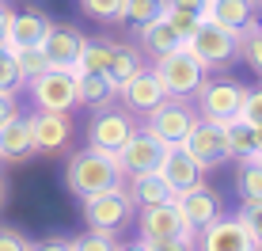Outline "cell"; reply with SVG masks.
<instances>
[{"mask_svg": "<svg viewBox=\"0 0 262 251\" xmlns=\"http://www.w3.org/2000/svg\"><path fill=\"white\" fill-rule=\"evenodd\" d=\"M175 202H179V210H183V217L190 221V228H198V232L221 217V194H216L213 186H205V183H194L190 191H183Z\"/></svg>", "mask_w": 262, "mask_h": 251, "instance_id": "5bb4252c", "label": "cell"}, {"mask_svg": "<svg viewBox=\"0 0 262 251\" xmlns=\"http://www.w3.org/2000/svg\"><path fill=\"white\" fill-rule=\"evenodd\" d=\"M0 251H34V244H31V240H23L19 232L0 228Z\"/></svg>", "mask_w": 262, "mask_h": 251, "instance_id": "8d00e7d4", "label": "cell"}, {"mask_svg": "<svg viewBox=\"0 0 262 251\" xmlns=\"http://www.w3.org/2000/svg\"><path fill=\"white\" fill-rule=\"evenodd\" d=\"M118 183H122V160L114 156V152H99L92 145L84 152H76V156L69 160V168H65V186L80 202L99 194V191H111V186H118Z\"/></svg>", "mask_w": 262, "mask_h": 251, "instance_id": "6da1fadb", "label": "cell"}, {"mask_svg": "<svg viewBox=\"0 0 262 251\" xmlns=\"http://www.w3.org/2000/svg\"><path fill=\"white\" fill-rule=\"evenodd\" d=\"M80 8H84L88 15H95V19H125V0H80Z\"/></svg>", "mask_w": 262, "mask_h": 251, "instance_id": "d6a6232c", "label": "cell"}, {"mask_svg": "<svg viewBox=\"0 0 262 251\" xmlns=\"http://www.w3.org/2000/svg\"><path fill=\"white\" fill-rule=\"evenodd\" d=\"M80 46H84V34H80L72 23H53L46 42H42V50H46L53 69H72L76 57H80Z\"/></svg>", "mask_w": 262, "mask_h": 251, "instance_id": "ac0fdd59", "label": "cell"}, {"mask_svg": "<svg viewBox=\"0 0 262 251\" xmlns=\"http://www.w3.org/2000/svg\"><path fill=\"white\" fill-rule=\"evenodd\" d=\"M12 114H19V111H15V95H4V92H0V126L12 118Z\"/></svg>", "mask_w": 262, "mask_h": 251, "instance_id": "ab89813d", "label": "cell"}, {"mask_svg": "<svg viewBox=\"0 0 262 251\" xmlns=\"http://www.w3.org/2000/svg\"><path fill=\"white\" fill-rule=\"evenodd\" d=\"M167 8H179V12H186V15H198V19H205V12H209V0H167Z\"/></svg>", "mask_w": 262, "mask_h": 251, "instance_id": "74e56055", "label": "cell"}, {"mask_svg": "<svg viewBox=\"0 0 262 251\" xmlns=\"http://www.w3.org/2000/svg\"><path fill=\"white\" fill-rule=\"evenodd\" d=\"M133 213V198L129 191L118 183L111 191H99L92 198H84V221L92 225L95 232H106V236H118V228L129 221Z\"/></svg>", "mask_w": 262, "mask_h": 251, "instance_id": "5b68a950", "label": "cell"}, {"mask_svg": "<svg viewBox=\"0 0 262 251\" xmlns=\"http://www.w3.org/2000/svg\"><path fill=\"white\" fill-rule=\"evenodd\" d=\"M34 251H72L69 240H42V244H34Z\"/></svg>", "mask_w": 262, "mask_h": 251, "instance_id": "60d3db41", "label": "cell"}, {"mask_svg": "<svg viewBox=\"0 0 262 251\" xmlns=\"http://www.w3.org/2000/svg\"><path fill=\"white\" fill-rule=\"evenodd\" d=\"M228 141H232V156L236 160L255 156V126H247L243 118L228 122Z\"/></svg>", "mask_w": 262, "mask_h": 251, "instance_id": "4316f807", "label": "cell"}, {"mask_svg": "<svg viewBox=\"0 0 262 251\" xmlns=\"http://www.w3.org/2000/svg\"><path fill=\"white\" fill-rule=\"evenodd\" d=\"M72 251H118V244H114V236H106V232H84V236L69 240Z\"/></svg>", "mask_w": 262, "mask_h": 251, "instance_id": "836d02e7", "label": "cell"}, {"mask_svg": "<svg viewBox=\"0 0 262 251\" xmlns=\"http://www.w3.org/2000/svg\"><path fill=\"white\" fill-rule=\"evenodd\" d=\"M255 251H262V247H255Z\"/></svg>", "mask_w": 262, "mask_h": 251, "instance_id": "f6af8a7d", "label": "cell"}, {"mask_svg": "<svg viewBox=\"0 0 262 251\" xmlns=\"http://www.w3.org/2000/svg\"><path fill=\"white\" fill-rule=\"evenodd\" d=\"M167 19H171V27H175L179 34H183V42L190 38V34H194V27L202 23L198 15H186V12H179V8H167Z\"/></svg>", "mask_w": 262, "mask_h": 251, "instance_id": "d590c367", "label": "cell"}, {"mask_svg": "<svg viewBox=\"0 0 262 251\" xmlns=\"http://www.w3.org/2000/svg\"><path fill=\"white\" fill-rule=\"evenodd\" d=\"M23 84H27V80H23V73H19V61H15V50L0 46V92H4V95H15Z\"/></svg>", "mask_w": 262, "mask_h": 251, "instance_id": "484cf974", "label": "cell"}, {"mask_svg": "<svg viewBox=\"0 0 262 251\" xmlns=\"http://www.w3.org/2000/svg\"><path fill=\"white\" fill-rule=\"evenodd\" d=\"M114 57V46L103 38H84V46H80V57H76V73H106V65H111Z\"/></svg>", "mask_w": 262, "mask_h": 251, "instance_id": "d4e9b609", "label": "cell"}, {"mask_svg": "<svg viewBox=\"0 0 262 251\" xmlns=\"http://www.w3.org/2000/svg\"><path fill=\"white\" fill-rule=\"evenodd\" d=\"M205 19L221 23L224 31H232V34L243 38V34L258 23V4H255V0H209Z\"/></svg>", "mask_w": 262, "mask_h": 251, "instance_id": "2e32d148", "label": "cell"}, {"mask_svg": "<svg viewBox=\"0 0 262 251\" xmlns=\"http://www.w3.org/2000/svg\"><path fill=\"white\" fill-rule=\"evenodd\" d=\"M50 19L38 12H12V19H8V38L4 46L8 50H19V46H42L50 34Z\"/></svg>", "mask_w": 262, "mask_h": 251, "instance_id": "d6986e66", "label": "cell"}, {"mask_svg": "<svg viewBox=\"0 0 262 251\" xmlns=\"http://www.w3.org/2000/svg\"><path fill=\"white\" fill-rule=\"evenodd\" d=\"M122 103L129 107V111H137V114H144V118H148L152 111H156L160 103L167 99V92H164V84H160L156 80V73H152V69H141L137 76L129 80V84L122 88Z\"/></svg>", "mask_w": 262, "mask_h": 251, "instance_id": "9a60e30c", "label": "cell"}, {"mask_svg": "<svg viewBox=\"0 0 262 251\" xmlns=\"http://www.w3.org/2000/svg\"><path fill=\"white\" fill-rule=\"evenodd\" d=\"M137 133V126L125 111H114V107H103V111H95L92 126H88V145L99 149V152H118L125 149V141Z\"/></svg>", "mask_w": 262, "mask_h": 251, "instance_id": "30bf717a", "label": "cell"}, {"mask_svg": "<svg viewBox=\"0 0 262 251\" xmlns=\"http://www.w3.org/2000/svg\"><path fill=\"white\" fill-rule=\"evenodd\" d=\"M114 84L106 73H76V99L92 111H103V107H114Z\"/></svg>", "mask_w": 262, "mask_h": 251, "instance_id": "603a6c76", "label": "cell"}, {"mask_svg": "<svg viewBox=\"0 0 262 251\" xmlns=\"http://www.w3.org/2000/svg\"><path fill=\"white\" fill-rule=\"evenodd\" d=\"M8 19H12V8L0 4V46H4V38H8Z\"/></svg>", "mask_w": 262, "mask_h": 251, "instance_id": "b9f144b4", "label": "cell"}, {"mask_svg": "<svg viewBox=\"0 0 262 251\" xmlns=\"http://www.w3.org/2000/svg\"><path fill=\"white\" fill-rule=\"evenodd\" d=\"M243 99H247V88L239 80H209L198 88V114L209 122H236L243 111Z\"/></svg>", "mask_w": 262, "mask_h": 251, "instance_id": "277c9868", "label": "cell"}, {"mask_svg": "<svg viewBox=\"0 0 262 251\" xmlns=\"http://www.w3.org/2000/svg\"><path fill=\"white\" fill-rule=\"evenodd\" d=\"M239 118L247 126H262V88H255V92H247V99H243V111Z\"/></svg>", "mask_w": 262, "mask_h": 251, "instance_id": "e575fe53", "label": "cell"}, {"mask_svg": "<svg viewBox=\"0 0 262 251\" xmlns=\"http://www.w3.org/2000/svg\"><path fill=\"white\" fill-rule=\"evenodd\" d=\"M137 228H141V240H186V244L198 240V228H190V221L183 217L179 202L144 205Z\"/></svg>", "mask_w": 262, "mask_h": 251, "instance_id": "52a82bcc", "label": "cell"}, {"mask_svg": "<svg viewBox=\"0 0 262 251\" xmlns=\"http://www.w3.org/2000/svg\"><path fill=\"white\" fill-rule=\"evenodd\" d=\"M129 198L137 210H144V205H160V202H175V191L164 183V175L160 172H144V175H129Z\"/></svg>", "mask_w": 262, "mask_h": 251, "instance_id": "7402d4cb", "label": "cell"}, {"mask_svg": "<svg viewBox=\"0 0 262 251\" xmlns=\"http://www.w3.org/2000/svg\"><path fill=\"white\" fill-rule=\"evenodd\" d=\"M15 61H19V73H23V80H34L38 73L53 69L42 46H19V50H15Z\"/></svg>", "mask_w": 262, "mask_h": 251, "instance_id": "f1b7e54d", "label": "cell"}, {"mask_svg": "<svg viewBox=\"0 0 262 251\" xmlns=\"http://www.w3.org/2000/svg\"><path fill=\"white\" fill-rule=\"evenodd\" d=\"M160 175H164V183L175 191V198H179V194L190 191L194 183H202V164H198L183 145H175V149H167L164 164H160Z\"/></svg>", "mask_w": 262, "mask_h": 251, "instance_id": "e0dca14e", "label": "cell"}, {"mask_svg": "<svg viewBox=\"0 0 262 251\" xmlns=\"http://www.w3.org/2000/svg\"><path fill=\"white\" fill-rule=\"evenodd\" d=\"M141 69H144L141 65V53L133 50V46H114V57H111V65H106V76H111L114 92H122V88L129 84Z\"/></svg>", "mask_w": 262, "mask_h": 251, "instance_id": "cb8c5ba5", "label": "cell"}, {"mask_svg": "<svg viewBox=\"0 0 262 251\" xmlns=\"http://www.w3.org/2000/svg\"><path fill=\"white\" fill-rule=\"evenodd\" d=\"M34 152V137H31V122L23 114H12L0 126V160H27Z\"/></svg>", "mask_w": 262, "mask_h": 251, "instance_id": "ffe728a7", "label": "cell"}, {"mask_svg": "<svg viewBox=\"0 0 262 251\" xmlns=\"http://www.w3.org/2000/svg\"><path fill=\"white\" fill-rule=\"evenodd\" d=\"M167 149L164 141L156 137V133L144 126V130H137L129 141H125V149L118 152V160H122V175H144V172H160V164H164V156H167Z\"/></svg>", "mask_w": 262, "mask_h": 251, "instance_id": "8fae6325", "label": "cell"}, {"mask_svg": "<svg viewBox=\"0 0 262 251\" xmlns=\"http://www.w3.org/2000/svg\"><path fill=\"white\" fill-rule=\"evenodd\" d=\"M258 4H262V0H258Z\"/></svg>", "mask_w": 262, "mask_h": 251, "instance_id": "bcb514c9", "label": "cell"}, {"mask_svg": "<svg viewBox=\"0 0 262 251\" xmlns=\"http://www.w3.org/2000/svg\"><path fill=\"white\" fill-rule=\"evenodd\" d=\"M27 122H31L34 152H57V149H65L69 137H72L69 114H57V111H34Z\"/></svg>", "mask_w": 262, "mask_h": 251, "instance_id": "4fadbf2b", "label": "cell"}, {"mask_svg": "<svg viewBox=\"0 0 262 251\" xmlns=\"http://www.w3.org/2000/svg\"><path fill=\"white\" fill-rule=\"evenodd\" d=\"M31 84V99L38 111H57V114H69L76 107V69H46L38 73Z\"/></svg>", "mask_w": 262, "mask_h": 251, "instance_id": "8992f818", "label": "cell"}, {"mask_svg": "<svg viewBox=\"0 0 262 251\" xmlns=\"http://www.w3.org/2000/svg\"><path fill=\"white\" fill-rule=\"evenodd\" d=\"M152 73H156V80L164 84L167 99H190V95H198V88L205 84V73H209V69H205L186 46H175L171 53H160L156 57Z\"/></svg>", "mask_w": 262, "mask_h": 251, "instance_id": "7a4b0ae2", "label": "cell"}, {"mask_svg": "<svg viewBox=\"0 0 262 251\" xmlns=\"http://www.w3.org/2000/svg\"><path fill=\"white\" fill-rule=\"evenodd\" d=\"M183 149L202 164V172H205V168L224 164V160H232L228 126H224V122H209V118H198L194 130H190V137L183 141Z\"/></svg>", "mask_w": 262, "mask_h": 251, "instance_id": "ba28073f", "label": "cell"}, {"mask_svg": "<svg viewBox=\"0 0 262 251\" xmlns=\"http://www.w3.org/2000/svg\"><path fill=\"white\" fill-rule=\"evenodd\" d=\"M118 251H148V244L141 240V244H129V247H118Z\"/></svg>", "mask_w": 262, "mask_h": 251, "instance_id": "7bdbcfd3", "label": "cell"}, {"mask_svg": "<svg viewBox=\"0 0 262 251\" xmlns=\"http://www.w3.org/2000/svg\"><path fill=\"white\" fill-rule=\"evenodd\" d=\"M236 183L243 198H262V160H239Z\"/></svg>", "mask_w": 262, "mask_h": 251, "instance_id": "4dcf8cb0", "label": "cell"}, {"mask_svg": "<svg viewBox=\"0 0 262 251\" xmlns=\"http://www.w3.org/2000/svg\"><path fill=\"white\" fill-rule=\"evenodd\" d=\"M198 118H202V114H198L186 99H164L156 111L148 114V130L156 133L164 145L175 149V145H183V141L190 137V130H194Z\"/></svg>", "mask_w": 262, "mask_h": 251, "instance_id": "9c48e42d", "label": "cell"}, {"mask_svg": "<svg viewBox=\"0 0 262 251\" xmlns=\"http://www.w3.org/2000/svg\"><path fill=\"white\" fill-rule=\"evenodd\" d=\"M0 202H4V179H0Z\"/></svg>", "mask_w": 262, "mask_h": 251, "instance_id": "ee69618b", "label": "cell"}, {"mask_svg": "<svg viewBox=\"0 0 262 251\" xmlns=\"http://www.w3.org/2000/svg\"><path fill=\"white\" fill-rule=\"evenodd\" d=\"M133 31H137V46H141V50H148L152 57H160V53H171L175 46H183V34L171 27L167 12L160 15V19L144 23V27H133Z\"/></svg>", "mask_w": 262, "mask_h": 251, "instance_id": "44dd1931", "label": "cell"}, {"mask_svg": "<svg viewBox=\"0 0 262 251\" xmlns=\"http://www.w3.org/2000/svg\"><path fill=\"white\" fill-rule=\"evenodd\" d=\"M183 46L190 50L205 69H216V65H228V61L239 53V34L224 31V27L213 23V19H202V23L194 27V34L183 42Z\"/></svg>", "mask_w": 262, "mask_h": 251, "instance_id": "3957f363", "label": "cell"}, {"mask_svg": "<svg viewBox=\"0 0 262 251\" xmlns=\"http://www.w3.org/2000/svg\"><path fill=\"white\" fill-rule=\"evenodd\" d=\"M194 247L198 251H255L247 228L239 225V217H224V213L213 221V225H205L198 232Z\"/></svg>", "mask_w": 262, "mask_h": 251, "instance_id": "7c38bea8", "label": "cell"}, {"mask_svg": "<svg viewBox=\"0 0 262 251\" xmlns=\"http://www.w3.org/2000/svg\"><path fill=\"white\" fill-rule=\"evenodd\" d=\"M148 251H194V244H186V240H144Z\"/></svg>", "mask_w": 262, "mask_h": 251, "instance_id": "f35d334b", "label": "cell"}, {"mask_svg": "<svg viewBox=\"0 0 262 251\" xmlns=\"http://www.w3.org/2000/svg\"><path fill=\"white\" fill-rule=\"evenodd\" d=\"M239 53L247 57V65L262 76V23H255V27L239 38Z\"/></svg>", "mask_w": 262, "mask_h": 251, "instance_id": "1f68e13d", "label": "cell"}, {"mask_svg": "<svg viewBox=\"0 0 262 251\" xmlns=\"http://www.w3.org/2000/svg\"><path fill=\"white\" fill-rule=\"evenodd\" d=\"M164 12H167V0H125V19L133 27H144V23L160 19Z\"/></svg>", "mask_w": 262, "mask_h": 251, "instance_id": "83f0119b", "label": "cell"}, {"mask_svg": "<svg viewBox=\"0 0 262 251\" xmlns=\"http://www.w3.org/2000/svg\"><path fill=\"white\" fill-rule=\"evenodd\" d=\"M239 225L247 228V236H251V244L262 247V198H243L239 205Z\"/></svg>", "mask_w": 262, "mask_h": 251, "instance_id": "f546056e", "label": "cell"}]
</instances>
